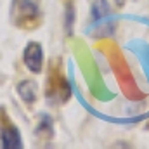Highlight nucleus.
Masks as SVG:
<instances>
[{"label": "nucleus", "mask_w": 149, "mask_h": 149, "mask_svg": "<svg viewBox=\"0 0 149 149\" xmlns=\"http://www.w3.org/2000/svg\"><path fill=\"white\" fill-rule=\"evenodd\" d=\"M40 17V0H12L10 21L16 26H28L30 21Z\"/></svg>", "instance_id": "obj_1"}, {"label": "nucleus", "mask_w": 149, "mask_h": 149, "mask_svg": "<svg viewBox=\"0 0 149 149\" xmlns=\"http://www.w3.org/2000/svg\"><path fill=\"white\" fill-rule=\"evenodd\" d=\"M24 66L35 74H40L43 70V49L38 42H30L23 52Z\"/></svg>", "instance_id": "obj_2"}, {"label": "nucleus", "mask_w": 149, "mask_h": 149, "mask_svg": "<svg viewBox=\"0 0 149 149\" xmlns=\"http://www.w3.org/2000/svg\"><path fill=\"white\" fill-rule=\"evenodd\" d=\"M0 141L3 149H21L23 148V139L17 130V127L5 123L0 127Z\"/></svg>", "instance_id": "obj_3"}, {"label": "nucleus", "mask_w": 149, "mask_h": 149, "mask_svg": "<svg viewBox=\"0 0 149 149\" xmlns=\"http://www.w3.org/2000/svg\"><path fill=\"white\" fill-rule=\"evenodd\" d=\"M17 90V95L26 102V104H33L37 101V83L31 81V80H23L17 83L16 87Z\"/></svg>", "instance_id": "obj_4"}, {"label": "nucleus", "mask_w": 149, "mask_h": 149, "mask_svg": "<svg viewBox=\"0 0 149 149\" xmlns=\"http://www.w3.org/2000/svg\"><path fill=\"white\" fill-rule=\"evenodd\" d=\"M109 12H111V5L108 3V0H95L92 3L90 17L94 23H101L106 16H109Z\"/></svg>", "instance_id": "obj_5"}, {"label": "nucleus", "mask_w": 149, "mask_h": 149, "mask_svg": "<svg viewBox=\"0 0 149 149\" xmlns=\"http://www.w3.org/2000/svg\"><path fill=\"white\" fill-rule=\"evenodd\" d=\"M35 134L43 137V139H45V134H47V137L54 135V121L49 114H45V113L40 114V121H38L37 128H35Z\"/></svg>", "instance_id": "obj_6"}, {"label": "nucleus", "mask_w": 149, "mask_h": 149, "mask_svg": "<svg viewBox=\"0 0 149 149\" xmlns=\"http://www.w3.org/2000/svg\"><path fill=\"white\" fill-rule=\"evenodd\" d=\"M73 28H74V5L73 2H68L66 10H64V31L68 37L73 35Z\"/></svg>", "instance_id": "obj_7"}, {"label": "nucleus", "mask_w": 149, "mask_h": 149, "mask_svg": "<svg viewBox=\"0 0 149 149\" xmlns=\"http://www.w3.org/2000/svg\"><path fill=\"white\" fill-rule=\"evenodd\" d=\"M116 5H118V7H123V5H125V0H116Z\"/></svg>", "instance_id": "obj_8"}]
</instances>
